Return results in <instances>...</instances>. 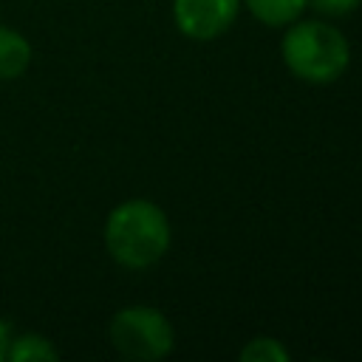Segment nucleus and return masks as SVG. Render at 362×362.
<instances>
[{
	"instance_id": "6e6552de",
	"label": "nucleus",
	"mask_w": 362,
	"mask_h": 362,
	"mask_svg": "<svg viewBox=\"0 0 362 362\" xmlns=\"http://www.w3.org/2000/svg\"><path fill=\"white\" fill-rule=\"evenodd\" d=\"M238 359L240 362H288V351L274 337H255L240 348Z\"/></svg>"
},
{
	"instance_id": "f257e3e1",
	"label": "nucleus",
	"mask_w": 362,
	"mask_h": 362,
	"mask_svg": "<svg viewBox=\"0 0 362 362\" xmlns=\"http://www.w3.org/2000/svg\"><path fill=\"white\" fill-rule=\"evenodd\" d=\"M102 240L113 263L130 272H141L167 255L173 232L164 209L156 201L127 198L107 212Z\"/></svg>"
},
{
	"instance_id": "20e7f679",
	"label": "nucleus",
	"mask_w": 362,
	"mask_h": 362,
	"mask_svg": "<svg viewBox=\"0 0 362 362\" xmlns=\"http://www.w3.org/2000/svg\"><path fill=\"white\" fill-rule=\"evenodd\" d=\"M240 11V0H173V23L189 40H215L226 34Z\"/></svg>"
},
{
	"instance_id": "39448f33",
	"label": "nucleus",
	"mask_w": 362,
	"mask_h": 362,
	"mask_svg": "<svg viewBox=\"0 0 362 362\" xmlns=\"http://www.w3.org/2000/svg\"><path fill=\"white\" fill-rule=\"evenodd\" d=\"M31 40L11 25H0V79H20L31 68Z\"/></svg>"
},
{
	"instance_id": "f03ea898",
	"label": "nucleus",
	"mask_w": 362,
	"mask_h": 362,
	"mask_svg": "<svg viewBox=\"0 0 362 362\" xmlns=\"http://www.w3.org/2000/svg\"><path fill=\"white\" fill-rule=\"evenodd\" d=\"M280 57L286 68L311 85H328L339 79L351 62L348 37L325 20H294L286 25Z\"/></svg>"
},
{
	"instance_id": "0eeeda50",
	"label": "nucleus",
	"mask_w": 362,
	"mask_h": 362,
	"mask_svg": "<svg viewBox=\"0 0 362 362\" xmlns=\"http://www.w3.org/2000/svg\"><path fill=\"white\" fill-rule=\"evenodd\" d=\"M240 3H246L249 14L269 28H286L308 6V0H240Z\"/></svg>"
},
{
	"instance_id": "1a4fd4ad",
	"label": "nucleus",
	"mask_w": 362,
	"mask_h": 362,
	"mask_svg": "<svg viewBox=\"0 0 362 362\" xmlns=\"http://www.w3.org/2000/svg\"><path fill=\"white\" fill-rule=\"evenodd\" d=\"M308 6L314 11H320L322 17H345V14L356 11L362 6V0H308Z\"/></svg>"
},
{
	"instance_id": "9d476101",
	"label": "nucleus",
	"mask_w": 362,
	"mask_h": 362,
	"mask_svg": "<svg viewBox=\"0 0 362 362\" xmlns=\"http://www.w3.org/2000/svg\"><path fill=\"white\" fill-rule=\"evenodd\" d=\"M8 342H11V328H8V322H6V320H0V362H6Z\"/></svg>"
},
{
	"instance_id": "423d86ee",
	"label": "nucleus",
	"mask_w": 362,
	"mask_h": 362,
	"mask_svg": "<svg viewBox=\"0 0 362 362\" xmlns=\"http://www.w3.org/2000/svg\"><path fill=\"white\" fill-rule=\"evenodd\" d=\"M6 359L8 362H57L59 359V348L45 334L23 331V334H11Z\"/></svg>"
},
{
	"instance_id": "7ed1b4c3",
	"label": "nucleus",
	"mask_w": 362,
	"mask_h": 362,
	"mask_svg": "<svg viewBox=\"0 0 362 362\" xmlns=\"http://www.w3.org/2000/svg\"><path fill=\"white\" fill-rule=\"evenodd\" d=\"M110 345L119 356L133 362H156L173 354L175 331L164 311L153 305H124L110 317Z\"/></svg>"
}]
</instances>
